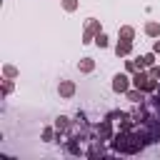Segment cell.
<instances>
[{
    "label": "cell",
    "mask_w": 160,
    "mask_h": 160,
    "mask_svg": "<svg viewBox=\"0 0 160 160\" xmlns=\"http://www.w3.org/2000/svg\"><path fill=\"white\" fill-rule=\"evenodd\" d=\"M98 45H100V48H105V45H108V40H105V35H98Z\"/></svg>",
    "instance_id": "277c9868"
},
{
    "label": "cell",
    "mask_w": 160,
    "mask_h": 160,
    "mask_svg": "<svg viewBox=\"0 0 160 160\" xmlns=\"http://www.w3.org/2000/svg\"><path fill=\"white\" fill-rule=\"evenodd\" d=\"M135 85H138V88H148V90L153 88V83H150L145 75H138V78H135Z\"/></svg>",
    "instance_id": "7a4b0ae2"
},
{
    "label": "cell",
    "mask_w": 160,
    "mask_h": 160,
    "mask_svg": "<svg viewBox=\"0 0 160 160\" xmlns=\"http://www.w3.org/2000/svg\"><path fill=\"white\" fill-rule=\"evenodd\" d=\"M125 88H128V78L125 75H118L115 78V90L120 93V90H125Z\"/></svg>",
    "instance_id": "6da1fadb"
},
{
    "label": "cell",
    "mask_w": 160,
    "mask_h": 160,
    "mask_svg": "<svg viewBox=\"0 0 160 160\" xmlns=\"http://www.w3.org/2000/svg\"><path fill=\"white\" fill-rule=\"evenodd\" d=\"M128 50H130V45H128V43H123V45H118V55H120V53H128Z\"/></svg>",
    "instance_id": "3957f363"
}]
</instances>
